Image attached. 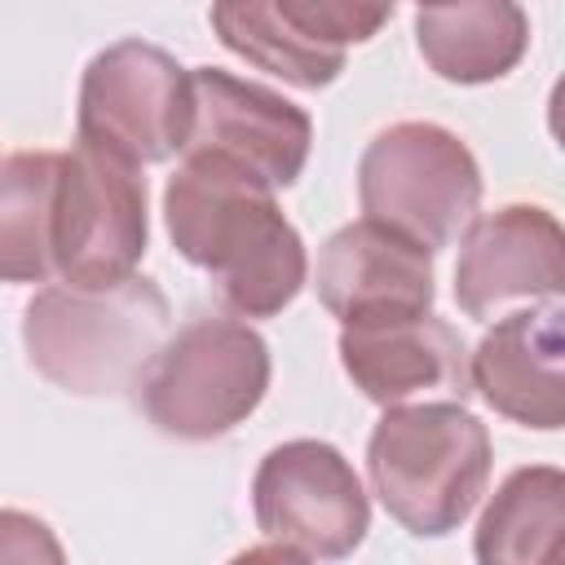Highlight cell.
I'll list each match as a JSON object with an SVG mask.
<instances>
[{
    "label": "cell",
    "mask_w": 565,
    "mask_h": 565,
    "mask_svg": "<svg viewBox=\"0 0 565 565\" xmlns=\"http://www.w3.org/2000/svg\"><path fill=\"white\" fill-rule=\"evenodd\" d=\"M163 221L177 252L212 274L216 296L238 318H274L300 296L305 243L260 181L212 159H185L163 185Z\"/></svg>",
    "instance_id": "1"
},
{
    "label": "cell",
    "mask_w": 565,
    "mask_h": 565,
    "mask_svg": "<svg viewBox=\"0 0 565 565\" xmlns=\"http://www.w3.org/2000/svg\"><path fill=\"white\" fill-rule=\"evenodd\" d=\"M168 296L150 278L110 287H44L26 300L22 344L31 366L79 397H115L141 384L154 353L168 344Z\"/></svg>",
    "instance_id": "2"
},
{
    "label": "cell",
    "mask_w": 565,
    "mask_h": 565,
    "mask_svg": "<svg viewBox=\"0 0 565 565\" xmlns=\"http://www.w3.org/2000/svg\"><path fill=\"white\" fill-rule=\"evenodd\" d=\"M490 433L459 402L393 406L366 441V472L384 512L419 539L468 521L490 481Z\"/></svg>",
    "instance_id": "3"
},
{
    "label": "cell",
    "mask_w": 565,
    "mask_h": 565,
    "mask_svg": "<svg viewBox=\"0 0 565 565\" xmlns=\"http://www.w3.org/2000/svg\"><path fill=\"white\" fill-rule=\"evenodd\" d=\"M141 411L181 441H212L243 424L269 388V344L234 318L185 322L141 375Z\"/></svg>",
    "instance_id": "4"
},
{
    "label": "cell",
    "mask_w": 565,
    "mask_h": 565,
    "mask_svg": "<svg viewBox=\"0 0 565 565\" xmlns=\"http://www.w3.org/2000/svg\"><path fill=\"white\" fill-rule=\"evenodd\" d=\"M358 199L366 221L437 252L468 230L481 203V168L450 128L406 119L362 150Z\"/></svg>",
    "instance_id": "5"
},
{
    "label": "cell",
    "mask_w": 565,
    "mask_h": 565,
    "mask_svg": "<svg viewBox=\"0 0 565 565\" xmlns=\"http://www.w3.org/2000/svg\"><path fill=\"white\" fill-rule=\"evenodd\" d=\"M194 115L190 71L141 40L102 49L79 84V146L128 168L163 163L185 150Z\"/></svg>",
    "instance_id": "6"
},
{
    "label": "cell",
    "mask_w": 565,
    "mask_h": 565,
    "mask_svg": "<svg viewBox=\"0 0 565 565\" xmlns=\"http://www.w3.org/2000/svg\"><path fill=\"white\" fill-rule=\"evenodd\" d=\"M146 234V177H137V168L88 146L57 154L53 274H62V282L110 287L132 278Z\"/></svg>",
    "instance_id": "7"
},
{
    "label": "cell",
    "mask_w": 565,
    "mask_h": 565,
    "mask_svg": "<svg viewBox=\"0 0 565 565\" xmlns=\"http://www.w3.org/2000/svg\"><path fill=\"white\" fill-rule=\"evenodd\" d=\"M252 508L256 525L274 543L300 547L318 561L349 556L371 525V503L353 463L331 441L313 437L282 441L260 459L252 477Z\"/></svg>",
    "instance_id": "8"
},
{
    "label": "cell",
    "mask_w": 565,
    "mask_h": 565,
    "mask_svg": "<svg viewBox=\"0 0 565 565\" xmlns=\"http://www.w3.org/2000/svg\"><path fill=\"white\" fill-rule=\"evenodd\" d=\"M194 115L185 137V159L225 163L265 190H287L309 159L313 119L282 93L238 79L221 66L190 71Z\"/></svg>",
    "instance_id": "9"
},
{
    "label": "cell",
    "mask_w": 565,
    "mask_h": 565,
    "mask_svg": "<svg viewBox=\"0 0 565 565\" xmlns=\"http://www.w3.org/2000/svg\"><path fill=\"white\" fill-rule=\"evenodd\" d=\"M313 287L344 327L411 322L433 309V252L362 216L322 243Z\"/></svg>",
    "instance_id": "10"
},
{
    "label": "cell",
    "mask_w": 565,
    "mask_h": 565,
    "mask_svg": "<svg viewBox=\"0 0 565 565\" xmlns=\"http://www.w3.org/2000/svg\"><path fill=\"white\" fill-rule=\"evenodd\" d=\"M565 287V234L539 203H508L468 221L455 300L468 318H494L512 300H556Z\"/></svg>",
    "instance_id": "11"
},
{
    "label": "cell",
    "mask_w": 565,
    "mask_h": 565,
    "mask_svg": "<svg viewBox=\"0 0 565 565\" xmlns=\"http://www.w3.org/2000/svg\"><path fill=\"white\" fill-rule=\"evenodd\" d=\"M340 362L353 388L388 411L424 397H455L463 406V397L472 393L468 349L459 331L433 313L388 327H344Z\"/></svg>",
    "instance_id": "12"
},
{
    "label": "cell",
    "mask_w": 565,
    "mask_h": 565,
    "mask_svg": "<svg viewBox=\"0 0 565 565\" xmlns=\"http://www.w3.org/2000/svg\"><path fill=\"white\" fill-rule=\"evenodd\" d=\"M468 384L512 424L556 433L565 424L561 384V300L503 313L468 358Z\"/></svg>",
    "instance_id": "13"
},
{
    "label": "cell",
    "mask_w": 565,
    "mask_h": 565,
    "mask_svg": "<svg viewBox=\"0 0 565 565\" xmlns=\"http://www.w3.org/2000/svg\"><path fill=\"white\" fill-rule=\"evenodd\" d=\"M415 40L424 62L450 84L503 79L530 44V18L508 0L428 4L415 9Z\"/></svg>",
    "instance_id": "14"
},
{
    "label": "cell",
    "mask_w": 565,
    "mask_h": 565,
    "mask_svg": "<svg viewBox=\"0 0 565 565\" xmlns=\"http://www.w3.org/2000/svg\"><path fill=\"white\" fill-rule=\"evenodd\" d=\"M477 565H565V477L552 463L516 468L472 539Z\"/></svg>",
    "instance_id": "15"
},
{
    "label": "cell",
    "mask_w": 565,
    "mask_h": 565,
    "mask_svg": "<svg viewBox=\"0 0 565 565\" xmlns=\"http://www.w3.org/2000/svg\"><path fill=\"white\" fill-rule=\"evenodd\" d=\"M212 26L221 35V44L238 57H247L252 66L296 84V88H327L340 71H344V49H331L313 35H305L282 4H265V0H230V4H212Z\"/></svg>",
    "instance_id": "16"
},
{
    "label": "cell",
    "mask_w": 565,
    "mask_h": 565,
    "mask_svg": "<svg viewBox=\"0 0 565 565\" xmlns=\"http://www.w3.org/2000/svg\"><path fill=\"white\" fill-rule=\"evenodd\" d=\"M53 181L57 150L0 159V282H44L53 274Z\"/></svg>",
    "instance_id": "17"
},
{
    "label": "cell",
    "mask_w": 565,
    "mask_h": 565,
    "mask_svg": "<svg viewBox=\"0 0 565 565\" xmlns=\"http://www.w3.org/2000/svg\"><path fill=\"white\" fill-rule=\"evenodd\" d=\"M278 4L305 35L331 49L362 44L393 18V4H340V0H278Z\"/></svg>",
    "instance_id": "18"
},
{
    "label": "cell",
    "mask_w": 565,
    "mask_h": 565,
    "mask_svg": "<svg viewBox=\"0 0 565 565\" xmlns=\"http://www.w3.org/2000/svg\"><path fill=\"white\" fill-rule=\"evenodd\" d=\"M0 565H66V552L40 516L0 508Z\"/></svg>",
    "instance_id": "19"
},
{
    "label": "cell",
    "mask_w": 565,
    "mask_h": 565,
    "mask_svg": "<svg viewBox=\"0 0 565 565\" xmlns=\"http://www.w3.org/2000/svg\"><path fill=\"white\" fill-rule=\"evenodd\" d=\"M230 565H309L296 547H282V543H260V547H247L238 552Z\"/></svg>",
    "instance_id": "20"
}]
</instances>
